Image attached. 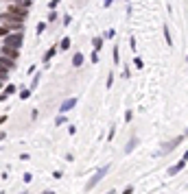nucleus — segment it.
Listing matches in <instances>:
<instances>
[{"label": "nucleus", "mask_w": 188, "mask_h": 194, "mask_svg": "<svg viewBox=\"0 0 188 194\" xmlns=\"http://www.w3.org/2000/svg\"><path fill=\"white\" fill-rule=\"evenodd\" d=\"M114 61H116V63L120 61V57H118V48H114Z\"/></svg>", "instance_id": "obj_27"}, {"label": "nucleus", "mask_w": 188, "mask_h": 194, "mask_svg": "<svg viewBox=\"0 0 188 194\" xmlns=\"http://www.w3.org/2000/svg\"><path fill=\"white\" fill-rule=\"evenodd\" d=\"M112 2H114V0H105V2H103V7H109Z\"/></svg>", "instance_id": "obj_28"}, {"label": "nucleus", "mask_w": 188, "mask_h": 194, "mask_svg": "<svg viewBox=\"0 0 188 194\" xmlns=\"http://www.w3.org/2000/svg\"><path fill=\"white\" fill-rule=\"evenodd\" d=\"M134 66H136L138 70H142V68H144V61H142L140 57H136V59H134Z\"/></svg>", "instance_id": "obj_16"}, {"label": "nucleus", "mask_w": 188, "mask_h": 194, "mask_svg": "<svg viewBox=\"0 0 188 194\" xmlns=\"http://www.w3.org/2000/svg\"><path fill=\"white\" fill-rule=\"evenodd\" d=\"M107 172H109V166H103V168H101V170H98V172L94 175L92 179L88 181V186H86V190H92V188L96 186V183H98V181H101V179H103V177H105V175H107Z\"/></svg>", "instance_id": "obj_3"}, {"label": "nucleus", "mask_w": 188, "mask_h": 194, "mask_svg": "<svg viewBox=\"0 0 188 194\" xmlns=\"http://www.w3.org/2000/svg\"><path fill=\"white\" fill-rule=\"evenodd\" d=\"M22 179H24V181H26V183H31V181H33V177H31V175H29V172H26V175H24V177H22Z\"/></svg>", "instance_id": "obj_26"}, {"label": "nucleus", "mask_w": 188, "mask_h": 194, "mask_svg": "<svg viewBox=\"0 0 188 194\" xmlns=\"http://www.w3.org/2000/svg\"><path fill=\"white\" fill-rule=\"evenodd\" d=\"M75 107H77V98H68V100H64V102H61L59 111H61V113H68V111H70V109H75Z\"/></svg>", "instance_id": "obj_4"}, {"label": "nucleus", "mask_w": 188, "mask_h": 194, "mask_svg": "<svg viewBox=\"0 0 188 194\" xmlns=\"http://www.w3.org/2000/svg\"><path fill=\"white\" fill-rule=\"evenodd\" d=\"M37 83H40V74H37V76H35V79H33V85H31V92H33V90H35V85H37Z\"/></svg>", "instance_id": "obj_24"}, {"label": "nucleus", "mask_w": 188, "mask_h": 194, "mask_svg": "<svg viewBox=\"0 0 188 194\" xmlns=\"http://www.w3.org/2000/svg\"><path fill=\"white\" fill-rule=\"evenodd\" d=\"M112 83H114V76H112V72H109V76H107V87H112Z\"/></svg>", "instance_id": "obj_25"}, {"label": "nucleus", "mask_w": 188, "mask_h": 194, "mask_svg": "<svg viewBox=\"0 0 188 194\" xmlns=\"http://www.w3.org/2000/svg\"><path fill=\"white\" fill-rule=\"evenodd\" d=\"M29 96H31V90H22V92H20V98H22V100L29 98Z\"/></svg>", "instance_id": "obj_19"}, {"label": "nucleus", "mask_w": 188, "mask_h": 194, "mask_svg": "<svg viewBox=\"0 0 188 194\" xmlns=\"http://www.w3.org/2000/svg\"><path fill=\"white\" fill-rule=\"evenodd\" d=\"M35 31H37V35H40V33H44V31H46V22H40Z\"/></svg>", "instance_id": "obj_17"}, {"label": "nucleus", "mask_w": 188, "mask_h": 194, "mask_svg": "<svg viewBox=\"0 0 188 194\" xmlns=\"http://www.w3.org/2000/svg\"><path fill=\"white\" fill-rule=\"evenodd\" d=\"M4 98H9V96H4V94H0V102H2V100H4Z\"/></svg>", "instance_id": "obj_30"}, {"label": "nucleus", "mask_w": 188, "mask_h": 194, "mask_svg": "<svg viewBox=\"0 0 188 194\" xmlns=\"http://www.w3.org/2000/svg\"><path fill=\"white\" fill-rule=\"evenodd\" d=\"M15 92H18V90H15V85H11V83L4 87V96H11V94H15Z\"/></svg>", "instance_id": "obj_15"}, {"label": "nucleus", "mask_w": 188, "mask_h": 194, "mask_svg": "<svg viewBox=\"0 0 188 194\" xmlns=\"http://www.w3.org/2000/svg\"><path fill=\"white\" fill-rule=\"evenodd\" d=\"M9 2H15V0H9Z\"/></svg>", "instance_id": "obj_33"}, {"label": "nucleus", "mask_w": 188, "mask_h": 194, "mask_svg": "<svg viewBox=\"0 0 188 194\" xmlns=\"http://www.w3.org/2000/svg\"><path fill=\"white\" fill-rule=\"evenodd\" d=\"M22 44H24V33L22 31H9L7 35H4V46H11V48H22Z\"/></svg>", "instance_id": "obj_2"}, {"label": "nucleus", "mask_w": 188, "mask_h": 194, "mask_svg": "<svg viewBox=\"0 0 188 194\" xmlns=\"http://www.w3.org/2000/svg\"><path fill=\"white\" fill-rule=\"evenodd\" d=\"M186 161H188V157L184 155V157L180 159V164H175V166H171V168H169V175H177L180 170H184V168H186Z\"/></svg>", "instance_id": "obj_6"}, {"label": "nucleus", "mask_w": 188, "mask_h": 194, "mask_svg": "<svg viewBox=\"0 0 188 194\" xmlns=\"http://www.w3.org/2000/svg\"><path fill=\"white\" fill-rule=\"evenodd\" d=\"M2 140H4V133H2V131H0V142H2Z\"/></svg>", "instance_id": "obj_31"}, {"label": "nucleus", "mask_w": 188, "mask_h": 194, "mask_svg": "<svg viewBox=\"0 0 188 194\" xmlns=\"http://www.w3.org/2000/svg\"><path fill=\"white\" fill-rule=\"evenodd\" d=\"M136 144H138V138H134V140L129 142V146H127V153H129V150H134V148H136Z\"/></svg>", "instance_id": "obj_18"}, {"label": "nucleus", "mask_w": 188, "mask_h": 194, "mask_svg": "<svg viewBox=\"0 0 188 194\" xmlns=\"http://www.w3.org/2000/svg\"><path fill=\"white\" fill-rule=\"evenodd\" d=\"M59 2H61V0H50V2H48V9H57Z\"/></svg>", "instance_id": "obj_21"}, {"label": "nucleus", "mask_w": 188, "mask_h": 194, "mask_svg": "<svg viewBox=\"0 0 188 194\" xmlns=\"http://www.w3.org/2000/svg\"><path fill=\"white\" fill-rule=\"evenodd\" d=\"M0 87H2V81H0Z\"/></svg>", "instance_id": "obj_32"}, {"label": "nucleus", "mask_w": 188, "mask_h": 194, "mask_svg": "<svg viewBox=\"0 0 188 194\" xmlns=\"http://www.w3.org/2000/svg\"><path fill=\"white\" fill-rule=\"evenodd\" d=\"M184 140H186V135L182 133V135H180V138H175V140H173L171 144H166V146H164V148H162V153H169V150H173L175 146H180V144H182V142H184Z\"/></svg>", "instance_id": "obj_7"}, {"label": "nucleus", "mask_w": 188, "mask_h": 194, "mask_svg": "<svg viewBox=\"0 0 188 194\" xmlns=\"http://www.w3.org/2000/svg\"><path fill=\"white\" fill-rule=\"evenodd\" d=\"M7 33H9V29H7V26H4V24H0V37H4V35H7Z\"/></svg>", "instance_id": "obj_22"}, {"label": "nucleus", "mask_w": 188, "mask_h": 194, "mask_svg": "<svg viewBox=\"0 0 188 194\" xmlns=\"http://www.w3.org/2000/svg\"><path fill=\"white\" fill-rule=\"evenodd\" d=\"M57 20V13H55V9H50V15H48V22H55Z\"/></svg>", "instance_id": "obj_20"}, {"label": "nucleus", "mask_w": 188, "mask_h": 194, "mask_svg": "<svg viewBox=\"0 0 188 194\" xmlns=\"http://www.w3.org/2000/svg\"><path fill=\"white\" fill-rule=\"evenodd\" d=\"M164 39H166L169 46H173V39H171V31H169V26H164Z\"/></svg>", "instance_id": "obj_14"}, {"label": "nucleus", "mask_w": 188, "mask_h": 194, "mask_svg": "<svg viewBox=\"0 0 188 194\" xmlns=\"http://www.w3.org/2000/svg\"><path fill=\"white\" fill-rule=\"evenodd\" d=\"M0 24H4L9 31H22L24 29V20L22 18H18V15H13V13H0Z\"/></svg>", "instance_id": "obj_1"}, {"label": "nucleus", "mask_w": 188, "mask_h": 194, "mask_svg": "<svg viewBox=\"0 0 188 194\" xmlns=\"http://www.w3.org/2000/svg\"><path fill=\"white\" fill-rule=\"evenodd\" d=\"M2 55L15 61V59H18V55H20V48H11V46H4V44H2Z\"/></svg>", "instance_id": "obj_5"}, {"label": "nucleus", "mask_w": 188, "mask_h": 194, "mask_svg": "<svg viewBox=\"0 0 188 194\" xmlns=\"http://www.w3.org/2000/svg\"><path fill=\"white\" fill-rule=\"evenodd\" d=\"M7 79H9V70H7V68H4V66H2V63H0V81H2V83H4V81H7Z\"/></svg>", "instance_id": "obj_11"}, {"label": "nucleus", "mask_w": 188, "mask_h": 194, "mask_svg": "<svg viewBox=\"0 0 188 194\" xmlns=\"http://www.w3.org/2000/svg\"><path fill=\"white\" fill-rule=\"evenodd\" d=\"M70 44H72V42H70V37H64V39H61V44H59V48H61V50H68V48H70Z\"/></svg>", "instance_id": "obj_12"}, {"label": "nucleus", "mask_w": 188, "mask_h": 194, "mask_svg": "<svg viewBox=\"0 0 188 194\" xmlns=\"http://www.w3.org/2000/svg\"><path fill=\"white\" fill-rule=\"evenodd\" d=\"M90 59H92V63L98 61V50H92V57H90Z\"/></svg>", "instance_id": "obj_23"}, {"label": "nucleus", "mask_w": 188, "mask_h": 194, "mask_svg": "<svg viewBox=\"0 0 188 194\" xmlns=\"http://www.w3.org/2000/svg\"><path fill=\"white\" fill-rule=\"evenodd\" d=\"M7 122V116H0V124H4Z\"/></svg>", "instance_id": "obj_29"}, {"label": "nucleus", "mask_w": 188, "mask_h": 194, "mask_svg": "<svg viewBox=\"0 0 188 194\" xmlns=\"http://www.w3.org/2000/svg\"><path fill=\"white\" fill-rule=\"evenodd\" d=\"M55 55H57V46H53V48H48V52L44 55V63H48V61H50V59H53Z\"/></svg>", "instance_id": "obj_10"}, {"label": "nucleus", "mask_w": 188, "mask_h": 194, "mask_svg": "<svg viewBox=\"0 0 188 194\" xmlns=\"http://www.w3.org/2000/svg\"><path fill=\"white\" fill-rule=\"evenodd\" d=\"M0 63H2L7 70H13V68H15V61H13V59H9V57H4V55L0 57Z\"/></svg>", "instance_id": "obj_8"}, {"label": "nucleus", "mask_w": 188, "mask_h": 194, "mask_svg": "<svg viewBox=\"0 0 188 194\" xmlns=\"http://www.w3.org/2000/svg\"><path fill=\"white\" fill-rule=\"evenodd\" d=\"M92 46H94V50H101V46H103V37H94Z\"/></svg>", "instance_id": "obj_13"}, {"label": "nucleus", "mask_w": 188, "mask_h": 194, "mask_svg": "<svg viewBox=\"0 0 188 194\" xmlns=\"http://www.w3.org/2000/svg\"><path fill=\"white\" fill-rule=\"evenodd\" d=\"M81 63H83V55H81V52H75V57H72V66L79 68Z\"/></svg>", "instance_id": "obj_9"}]
</instances>
